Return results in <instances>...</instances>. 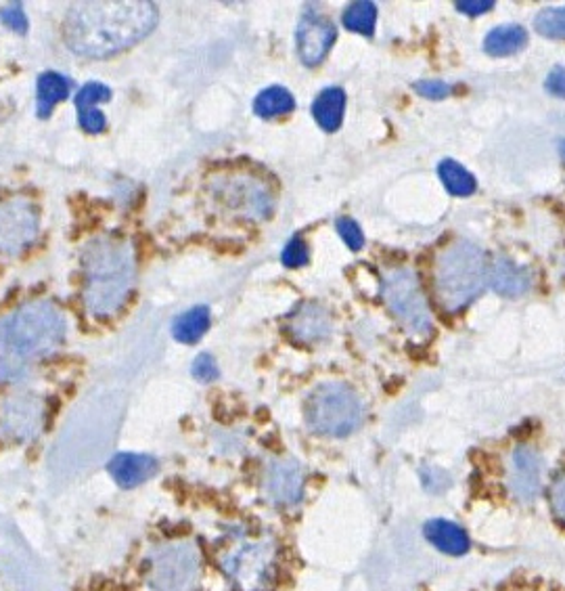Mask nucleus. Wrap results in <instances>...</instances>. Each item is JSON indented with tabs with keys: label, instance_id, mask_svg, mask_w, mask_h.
<instances>
[{
	"label": "nucleus",
	"instance_id": "nucleus-1",
	"mask_svg": "<svg viewBox=\"0 0 565 591\" xmlns=\"http://www.w3.org/2000/svg\"><path fill=\"white\" fill-rule=\"evenodd\" d=\"M160 21L149 0H82L67 9L63 40L76 55L107 59L147 38Z\"/></svg>",
	"mask_w": 565,
	"mask_h": 591
},
{
	"label": "nucleus",
	"instance_id": "nucleus-2",
	"mask_svg": "<svg viewBox=\"0 0 565 591\" xmlns=\"http://www.w3.org/2000/svg\"><path fill=\"white\" fill-rule=\"evenodd\" d=\"M67 325L51 302H28L0 319V384L24 382L65 342Z\"/></svg>",
	"mask_w": 565,
	"mask_h": 591
},
{
	"label": "nucleus",
	"instance_id": "nucleus-3",
	"mask_svg": "<svg viewBox=\"0 0 565 591\" xmlns=\"http://www.w3.org/2000/svg\"><path fill=\"white\" fill-rule=\"evenodd\" d=\"M208 554L191 535L151 539L132 562L130 591H203Z\"/></svg>",
	"mask_w": 565,
	"mask_h": 591
},
{
	"label": "nucleus",
	"instance_id": "nucleus-4",
	"mask_svg": "<svg viewBox=\"0 0 565 591\" xmlns=\"http://www.w3.org/2000/svg\"><path fill=\"white\" fill-rule=\"evenodd\" d=\"M84 304L99 319L113 317L126 304L137 281V258L126 239L105 235L88 242L82 256Z\"/></svg>",
	"mask_w": 565,
	"mask_h": 591
},
{
	"label": "nucleus",
	"instance_id": "nucleus-5",
	"mask_svg": "<svg viewBox=\"0 0 565 591\" xmlns=\"http://www.w3.org/2000/svg\"><path fill=\"white\" fill-rule=\"evenodd\" d=\"M214 562L233 591H273L277 585L279 550L268 537L229 535Z\"/></svg>",
	"mask_w": 565,
	"mask_h": 591
},
{
	"label": "nucleus",
	"instance_id": "nucleus-6",
	"mask_svg": "<svg viewBox=\"0 0 565 591\" xmlns=\"http://www.w3.org/2000/svg\"><path fill=\"white\" fill-rule=\"evenodd\" d=\"M490 269L480 246L459 239L444 248L436 260L434 283L438 302L448 313H457L476 300L488 283Z\"/></svg>",
	"mask_w": 565,
	"mask_h": 591
},
{
	"label": "nucleus",
	"instance_id": "nucleus-7",
	"mask_svg": "<svg viewBox=\"0 0 565 591\" xmlns=\"http://www.w3.org/2000/svg\"><path fill=\"white\" fill-rule=\"evenodd\" d=\"M304 415L312 432L344 439L363 424L365 407L350 386L327 382L308 394Z\"/></svg>",
	"mask_w": 565,
	"mask_h": 591
},
{
	"label": "nucleus",
	"instance_id": "nucleus-8",
	"mask_svg": "<svg viewBox=\"0 0 565 591\" xmlns=\"http://www.w3.org/2000/svg\"><path fill=\"white\" fill-rule=\"evenodd\" d=\"M383 300L388 309L398 319V323L411 334H429L432 332V315L421 292L417 275L406 269H392L383 275Z\"/></svg>",
	"mask_w": 565,
	"mask_h": 591
},
{
	"label": "nucleus",
	"instance_id": "nucleus-9",
	"mask_svg": "<svg viewBox=\"0 0 565 591\" xmlns=\"http://www.w3.org/2000/svg\"><path fill=\"white\" fill-rule=\"evenodd\" d=\"M212 200L226 214L247 218V221H262L275 210L273 195L260 181L245 177V174H226L212 183Z\"/></svg>",
	"mask_w": 565,
	"mask_h": 591
},
{
	"label": "nucleus",
	"instance_id": "nucleus-10",
	"mask_svg": "<svg viewBox=\"0 0 565 591\" xmlns=\"http://www.w3.org/2000/svg\"><path fill=\"white\" fill-rule=\"evenodd\" d=\"M47 399L21 388L0 403V436L13 443H32L47 426Z\"/></svg>",
	"mask_w": 565,
	"mask_h": 591
},
{
	"label": "nucleus",
	"instance_id": "nucleus-11",
	"mask_svg": "<svg viewBox=\"0 0 565 591\" xmlns=\"http://www.w3.org/2000/svg\"><path fill=\"white\" fill-rule=\"evenodd\" d=\"M40 216L32 202L9 200L0 204V254H17L28 248L38 233Z\"/></svg>",
	"mask_w": 565,
	"mask_h": 591
},
{
	"label": "nucleus",
	"instance_id": "nucleus-12",
	"mask_svg": "<svg viewBox=\"0 0 565 591\" xmlns=\"http://www.w3.org/2000/svg\"><path fill=\"white\" fill-rule=\"evenodd\" d=\"M304 468L296 459H275L264 474V489L268 499L277 506H296L304 497Z\"/></svg>",
	"mask_w": 565,
	"mask_h": 591
},
{
	"label": "nucleus",
	"instance_id": "nucleus-13",
	"mask_svg": "<svg viewBox=\"0 0 565 591\" xmlns=\"http://www.w3.org/2000/svg\"><path fill=\"white\" fill-rule=\"evenodd\" d=\"M337 30L329 19L306 13L298 26V55L308 68H316L331 51Z\"/></svg>",
	"mask_w": 565,
	"mask_h": 591
},
{
	"label": "nucleus",
	"instance_id": "nucleus-14",
	"mask_svg": "<svg viewBox=\"0 0 565 591\" xmlns=\"http://www.w3.org/2000/svg\"><path fill=\"white\" fill-rule=\"evenodd\" d=\"M542 480V459L540 455L526 445H517L509 459L507 483L513 495L522 501H534L540 493Z\"/></svg>",
	"mask_w": 565,
	"mask_h": 591
},
{
	"label": "nucleus",
	"instance_id": "nucleus-15",
	"mask_svg": "<svg viewBox=\"0 0 565 591\" xmlns=\"http://www.w3.org/2000/svg\"><path fill=\"white\" fill-rule=\"evenodd\" d=\"M333 323L327 309L319 302H304L298 306L296 313L289 315L287 332L293 340L302 344H316L331 336Z\"/></svg>",
	"mask_w": 565,
	"mask_h": 591
},
{
	"label": "nucleus",
	"instance_id": "nucleus-16",
	"mask_svg": "<svg viewBox=\"0 0 565 591\" xmlns=\"http://www.w3.org/2000/svg\"><path fill=\"white\" fill-rule=\"evenodd\" d=\"M107 470L111 478L116 480V485H120L122 489H134L153 478L157 470H160V464H157V459L153 455L118 453L109 462Z\"/></svg>",
	"mask_w": 565,
	"mask_h": 591
},
{
	"label": "nucleus",
	"instance_id": "nucleus-17",
	"mask_svg": "<svg viewBox=\"0 0 565 591\" xmlns=\"http://www.w3.org/2000/svg\"><path fill=\"white\" fill-rule=\"evenodd\" d=\"M423 535L442 554L463 556V554L469 552V537H467V533L459 527V524L450 522V520L434 518V520L425 522Z\"/></svg>",
	"mask_w": 565,
	"mask_h": 591
},
{
	"label": "nucleus",
	"instance_id": "nucleus-18",
	"mask_svg": "<svg viewBox=\"0 0 565 591\" xmlns=\"http://www.w3.org/2000/svg\"><path fill=\"white\" fill-rule=\"evenodd\" d=\"M488 281L496 294L507 296V298H517V296L526 294L530 290V283H532L528 271L517 267L515 262H511L505 256L494 260V265L490 267Z\"/></svg>",
	"mask_w": 565,
	"mask_h": 591
},
{
	"label": "nucleus",
	"instance_id": "nucleus-19",
	"mask_svg": "<svg viewBox=\"0 0 565 591\" xmlns=\"http://www.w3.org/2000/svg\"><path fill=\"white\" fill-rule=\"evenodd\" d=\"M346 112V93L337 86H329V89L321 91L316 95L312 103V116L323 130L327 133H335V130L342 126Z\"/></svg>",
	"mask_w": 565,
	"mask_h": 591
},
{
	"label": "nucleus",
	"instance_id": "nucleus-20",
	"mask_svg": "<svg viewBox=\"0 0 565 591\" xmlns=\"http://www.w3.org/2000/svg\"><path fill=\"white\" fill-rule=\"evenodd\" d=\"M72 82L57 72H47L38 78L36 93V114L38 118H49L57 103L70 97Z\"/></svg>",
	"mask_w": 565,
	"mask_h": 591
},
{
	"label": "nucleus",
	"instance_id": "nucleus-21",
	"mask_svg": "<svg viewBox=\"0 0 565 591\" xmlns=\"http://www.w3.org/2000/svg\"><path fill=\"white\" fill-rule=\"evenodd\" d=\"M210 309L208 306H193V309L178 315L172 323V336L174 340L183 344H195L199 342L206 332L210 330Z\"/></svg>",
	"mask_w": 565,
	"mask_h": 591
},
{
	"label": "nucleus",
	"instance_id": "nucleus-22",
	"mask_svg": "<svg viewBox=\"0 0 565 591\" xmlns=\"http://www.w3.org/2000/svg\"><path fill=\"white\" fill-rule=\"evenodd\" d=\"M528 45V32L522 26H501L488 32L484 40V51L492 57H507L515 55Z\"/></svg>",
	"mask_w": 565,
	"mask_h": 591
},
{
	"label": "nucleus",
	"instance_id": "nucleus-23",
	"mask_svg": "<svg viewBox=\"0 0 565 591\" xmlns=\"http://www.w3.org/2000/svg\"><path fill=\"white\" fill-rule=\"evenodd\" d=\"M296 109V99L283 89V86H270V89L262 91L254 101V112L260 118H277L291 114Z\"/></svg>",
	"mask_w": 565,
	"mask_h": 591
},
{
	"label": "nucleus",
	"instance_id": "nucleus-24",
	"mask_svg": "<svg viewBox=\"0 0 565 591\" xmlns=\"http://www.w3.org/2000/svg\"><path fill=\"white\" fill-rule=\"evenodd\" d=\"M438 174L444 183V187L452 193V195H471L476 191L478 183L476 177L469 170H465L459 162L455 160H444L438 166Z\"/></svg>",
	"mask_w": 565,
	"mask_h": 591
},
{
	"label": "nucleus",
	"instance_id": "nucleus-25",
	"mask_svg": "<svg viewBox=\"0 0 565 591\" xmlns=\"http://www.w3.org/2000/svg\"><path fill=\"white\" fill-rule=\"evenodd\" d=\"M377 24V5L371 0H358L344 11V26L350 32L373 36Z\"/></svg>",
	"mask_w": 565,
	"mask_h": 591
},
{
	"label": "nucleus",
	"instance_id": "nucleus-26",
	"mask_svg": "<svg viewBox=\"0 0 565 591\" xmlns=\"http://www.w3.org/2000/svg\"><path fill=\"white\" fill-rule=\"evenodd\" d=\"M534 28L540 36L565 38V7L542 9L534 19Z\"/></svg>",
	"mask_w": 565,
	"mask_h": 591
},
{
	"label": "nucleus",
	"instance_id": "nucleus-27",
	"mask_svg": "<svg viewBox=\"0 0 565 591\" xmlns=\"http://www.w3.org/2000/svg\"><path fill=\"white\" fill-rule=\"evenodd\" d=\"M109 99H111L109 86L101 82H88L82 86L76 97V107L78 112H82V109H95L99 103H107Z\"/></svg>",
	"mask_w": 565,
	"mask_h": 591
},
{
	"label": "nucleus",
	"instance_id": "nucleus-28",
	"mask_svg": "<svg viewBox=\"0 0 565 591\" xmlns=\"http://www.w3.org/2000/svg\"><path fill=\"white\" fill-rule=\"evenodd\" d=\"M310 260V252H308V246L302 237H293L287 242V246L283 248V254H281V262L285 267L289 269H300L304 267L306 262Z\"/></svg>",
	"mask_w": 565,
	"mask_h": 591
},
{
	"label": "nucleus",
	"instance_id": "nucleus-29",
	"mask_svg": "<svg viewBox=\"0 0 565 591\" xmlns=\"http://www.w3.org/2000/svg\"><path fill=\"white\" fill-rule=\"evenodd\" d=\"M335 227H337V233L342 235V239H344V242H346V246H348L352 252L363 250V246H365V235H363V229H360V227H358V223H356V221H352L350 216H342V218H337Z\"/></svg>",
	"mask_w": 565,
	"mask_h": 591
},
{
	"label": "nucleus",
	"instance_id": "nucleus-30",
	"mask_svg": "<svg viewBox=\"0 0 565 591\" xmlns=\"http://www.w3.org/2000/svg\"><path fill=\"white\" fill-rule=\"evenodd\" d=\"M0 21H3L9 30H13L17 34L28 32V17H26L24 5L21 3H9L7 7H3V11H0Z\"/></svg>",
	"mask_w": 565,
	"mask_h": 591
},
{
	"label": "nucleus",
	"instance_id": "nucleus-31",
	"mask_svg": "<svg viewBox=\"0 0 565 591\" xmlns=\"http://www.w3.org/2000/svg\"><path fill=\"white\" fill-rule=\"evenodd\" d=\"M193 378L199 382H214L218 378V365L210 353H201L193 361Z\"/></svg>",
	"mask_w": 565,
	"mask_h": 591
},
{
	"label": "nucleus",
	"instance_id": "nucleus-32",
	"mask_svg": "<svg viewBox=\"0 0 565 591\" xmlns=\"http://www.w3.org/2000/svg\"><path fill=\"white\" fill-rule=\"evenodd\" d=\"M421 483L429 493H442L444 489L450 487V476L440 468L425 466L421 470Z\"/></svg>",
	"mask_w": 565,
	"mask_h": 591
},
{
	"label": "nucleus",
	"instance_id": "nucleus-33",
	"mask_svg": "<svg viewBox=\"0 0 565 591\" xmlns=\"http://www.w3.org/2000/svg\"><path fill=\"white\" fill-rule=\"evenodd\" d=\"M78 122L80 126L86 130V133L90 135H99L105 130L107 126V120H105V114L101 112V109H82V112H78Z\"/></svg>",
	"mask_w": 565,
	"mask_h": 591
},
{
	"label": "nucleus",
	"instance_id": "nucleus-34",
	"mask_svg": "<svg viewBox=\"0 0 565 591\" xmlns=\"http://www.w3.org/2000/svg\"><path fill=\"white\" fill-rule=\"evenodd\" d=\"M415 91L425 99H444L450 95V86L442 80H421L415 84Z\"/></svg>",
	"mask_w": 565,
	"mask_h": 591
},
{
	"label": "nucleus",
	"instance_id": "nucleus-35",
	"mask_svg": "<svg viewBox=\"0 0 565 591\" xmlns=\"http://www.w3.org/2000/svg\"><path fill=\"white\" fill-rule=\"evenodd\" d=\"M551 510L555 518L565 524V474H561L551 487Z\"/></svg>",
	"mask_w": 565,
	"mask_h": 591
},
{
	"label": "nucleus",
	"instance_id": "nucleus-36",
	"mask_svg": "<svg viewBox=\"0 0 565 591\" xmlns=\"http://www.w3.org/2000/svg\"><path fill=\"white\" fill-rule=\"evenodd\" d=\"M547 93L565 99V68L563 65H555V68L549 72L547 82H545Z\"/></svg>",
	"mask_w": 565,
	"mask_h": 591
},
{
	"label": "nucleus",
	"instance_id": "nucleus-37",
	"mask_svg": "<svg viewBox=\"0 0 565 591\" xmlns=\"http://www.w3.org/2000/svg\"><path fill=\"white\" fill-rule=\"evenodd\" d=\"M494 9L492 0H467V3H457V11L469 15V17H480Z\"/></svg>",
	"mask_w": 565,
	"mask_h": 591
},
{
	"label": "nucleus",
	"instance_id": "nucleus-38",
	"mask_svg": "<svg viewBox=\"0 0 565 591\" xmlns=\"http://www.w3.org/2000/svg\"><path fill=\"white\" fill-rule=\"evenodd\" d=\"M559 151H561V158L565 160V141H561V143H559Z\"/></svg>",
	"mask_w": 565,
	"mask_h": 591
}]
</instances>
